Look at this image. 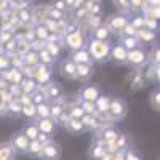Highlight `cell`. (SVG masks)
Instances as JSON below:
<instances>
[{
    "label": "cell",
    "instance_id": "21",
    "mask_svg": "<svg viewBox=\"0 0 160 160\" xmlns=\"http://www.w3.org/2000/svg\"><path fill=\"white\" fill-rule=\"evenodd\" d=\"M35 112H37V117H40V118L50 117V104H47V102L37 104V106H35Z\"/></svg>",
    "mask_w": 160,
    "mask_h": 160
},
{
    "label": "cell",
    "instance_id": "6",
    "mask_svg": "<svg viewBox=\"0 0 160 160\" xmlns=\"http://www.w3.org/2000/svg\"><path fill=\"white\" fill-rule=\"evenodd\" d=\"M35 123H37L40 133H45V135H50V136H51V133H55V130H56V120L51 118V117L40 118Z\"/></svg>",
    "mask_w": 160,
    "mask_h": 160
},
{
    "label": "cell",
    "instance_id": "18",
    "mask_svg": "<svg viewBox=\"0 0 160 160\" xmlns=\"http://www.w3.org/2000/svg\"><path fill=\"white\" fill-rule=\"evenodd\" d=\"M80 122L83 123L85 130H90V128H98V120L93 114H83L82 118H80Z\"/></svg>",
    "mask_w": 160,
    "mask_h": 160
},
{
    "label": "cell",
    "instance_id": "22",
    "mask_svg": "<svg viewBox=\"0 0 160 160\" xmlns=\"http://www.w3.org/2000/svg\"><path fill=\"white\" fill-rule=\"evenodd\" d=\"M40 149H42V144L38 142V139H32V141H29L28 154H31V155L37 157V155H38V152H40Z\"/></svg>",
    "mask_w": 160,
    "mask_h": 160
},
{
    "label": "cell",
    "instance_id": "11",
    "mask_svg": "<svg viewBox=\"0 0 160 160\" xmlns=\"http://www.w3.org/2000/svg\"><path fill=\"white\" fill-rule=\"evenodd\" d=\"M22 135L28 138L29 141H32V139H37V136H38V127H37V123L35 122H29V123H26L24 127H22Z\"/></svg>",
    "mask_w": 160,
    "mask_h": 160
},
{
    "label": "cell",
    "instance_id": "12",
    "mask_svg": "<svg viewBox=\"0 0 160 160\" xmlns=\"http://www.w3.org/2000/svg\"><path fill=\"white\" fill-rule=\"evenodd\" d=\"M64 128L68 130L69 133H72V135H77V133H80V131L85 130L83 123L80 122V118H69L68 122L64 123Z\"/></svg>",
    "mask_w": 160,
    "mask_h": 160
},
{
    "label": "cell",
    "instance_id": "29",
    "mask_svg": "<svg viewBox=\"0 0 160 160\" xmlns=\"http://www.w3.org/2000/svg\"><path fill=\"white\" fill-rule=\"evenodd\" d=\"M152 62H154V66L158 64V50L157 48H154V51H152Z\"/></svg>",
    "mask_w": 160,
    "mask_h": 160
},
{
    "label": "cell",
    "instance_id": "9",
    "mask_svg": "<svg viewBox=\"0 0 160 160\" xmlns=\"http://www.w3.org/2000/svg\"><path fill=\"white\" fill-rule=\"evenodd\" d=\"M108 51H109V48H108L106 43H95V47L91 45V55H93V58L98 59V61L108 59Z\"/></svg>",
    "mask_w": 160,
    "mask_h": 160
},
{
    "label": "cell",
    "instance_id": "20",
    "mask_svg": "<svg viewBox=\"0 0 160 160\" xmlns=\"http://www.w3.org/2000/svg\"><path fill=\"white\" fill-rule=\"evenodd\" d=\"M21 114H22L24 117L35 118V117H37V112H35V104H34V102H29V104L21 106Z\"/></svg>",
    "mask_w": 160,
    "mask_h": 160
},
{
    "label": "cell",
    "instance_id": "24",
    "mask_svg": "<svg viewBox=\"0 0 160 160\" xmlns=\"http://www.w3.org/2000/svg\"><path fill=\"white\" fill-rule=\"evenodd\" d=\"M5 108H7V111L11 112V114H21V104H19L16 99H11L8 104H5Z\"/></svg>",
    "mask_w": 160,
    "mask_h": 160
},
{
    "label": "cell",
    "instance_id": "15",
    "mask_svg": "<svg viewBox=\"0 0 160 160\" xmlns=\"http://www.w3.org/2000/svg\"><path fill=\"white\" fill-rule=\"evenodd\" d=\"M109 106H111V96H102V95H99L98 99L95 101V109H96L98 112H108Z\"/></svg>",
    "mask_w": 160,
    "mask_h": 160
},
{
    "label": "cell",
    "instance_id": "30",
    "mask_svg": "<svg viewBox=\"0 0 160 160\" xmlns=\"http://www.w3.org/2000/svg\"><path fill=\"white\" fill-rule=\"evenodd\" d=\"M98 160H112V154H109V152H106L104 155H101Z\"/></svg>",
    "mask_w": 160,
    "mask_h": 160
},
{
    "label": "cell",
    "instance_id": "16",
    "mask_svg": "<svg viewBox=\"0 0 160 160\" xmlns=\"http://www.w3.org/2000/svg\"><path fill=\"white\" fill-rule=\"evenodd\" d=\"M106 154V144L101 141V139H98L96 141V144L95 146H93L91 144V149H90V155L93 157V158H95V160H98L101 155H104Z\"/></svg>",
    "mask_w": 160,
    "mask_h": 160
},
{
    "label": "cell",
    "instance_id": "17",
    "mask_svg": "<svg viewBox=\"0 0 160 160\" xmlns=\"http://www.w3.org/2000/svg\"><path fill=\"white\" fill-rule=\"evenodd\" d=\"M19 87H21V91L24 93V95H31V93H34L37 90V83L34 82L32 78H24L19 82Z\"/></svg>",
    "mask_w": 160,
    "mask_h": 160
},
{
    "label": "cell",
    "instance_id": "26",
    "mask_svg": "<svg viewBox=\"0 0 160 160\" xmlns=\"http://www.w3.org/2000/svg\"><path fill=\"white\" fill-rule=\"evenodd\" d=\"M125 160H142V158H141V155L138 152H135L133 149L127 148L125 149Z\"/></svg>",
    "mask_w": 160,
    "mask_h": 160
},
{
    "label": "cell",
    "instance_id": "8",
    "mask_svg": "<svg viewBox=\"0 0 160 160\" xmlns=\"http://www.w3.org/2000/svg\"><path fill=\"white\" fill-rule=\"evenodd\" d=\"M127 61L131 64V66H136V68H139V66H142L146 62V53L144 51H139V50H135L127 55Z\"/></svg>",
    "mask_w": 160,
    "mask_h": 160
},
{
    "label": "cell",
    "instance_id": "19",
    "mask_svg": "<svg viewBox=\"0 0 160 160\" xmlns=\"http://www.w3.org/2000/svg\"><path fill=\"white\" fill-rule=\"evenodd\" d=\"M5 80L7 82H11V83H19L22 80V74H21V71H7Z\"/></svg>",
    "mask_w": 160,
    "mask_h": 160
},
{
    "label": "cell",
    "instance_id": "2",
    "mask_svg": "<svg viewBox=\"0 0 160 160\" xmlns=\"http://www.w3.org/2000/svg\"><path fill=\"white\" fill-rule=\"evenodd\" d=\"M108 114L111 115V118L114 122L123 118L125 114H127V102L122 98H111V106L108 109Z\"/></svg>",
    "mask_w": 160,
    "mask_h": 160
},
{
    "label": "cell",
    "instance_id": "28",
    "mask_svg": "<svg viewBox=\"0 0 160 160\" xmlns=\"http://www.w3.org/2000/svg\"><path fill=\"white\" fill-rule=\"evenodd\" d=\"M112 160H125V151H117L112 154Z\"/></svg>",
    "mask_w": 160,
    "mask_h": 160
},
{
    "label": "cell",
    "instance_id": "5",
    "mask_svg": "<svg viewBox=\"0 0 160 160\" xmlns=\"http://www.w3.org/2000/svg\"><path fill=\"white\" fill-rule=\"evenodd\" d=\"M43 96L45 99H51V101H56L59 98H62V87L59 83L55 82H50L43 87Z\"/></svg>",
    "mask_w": 160,
    "mask_h": 160
},
{
    "label": "cell",
    "instance_id": "31",
    "mask_svg": "<svg viewBox=\"0 0 160 160\" xmlns=\"http://www.w3.org/2000/svg\"><path fill=\"white\" fill-rule=\"evenodd\" d=\"M43 62H50V56L48 55H43V59H42Z\"/></svg>",
    "mask_w": 160,
    "mask_h": 160
},
{
    "label": "cell",
    "instance_id": "4",
    "mask_svg": "<svg viewBox=\"0 0 160 160\" xmlns=\"http://www.w3.org/2000/svg\"><path fill=\"white\" fill-rule=\"evenodd\" d=\"M10 144H11V148L15 149V152H28L29 139L26 138L22 133H15L10 139Z\"/></svg>",
    "mask_w": 160,
    "mask_h": 160
},
{
    "label": "cell",
    "instance_id": "10",
    "mask_svg": "<svg viewBox=\"0 0 160 160\" xmlns=\"http://www.w3.org/2000/svg\"><path fill=\"white\" fill-rule=\"evenodd\" d=\"M118 135H120V133H118L115 128H112V127H106V128L102 130V133H101L99 139H101L104 144H112V142H115V139H117Z\"/></svg>",
    "mask_w": 160,
    "mask_h": 160
},
{
    "label": "cell",
    "instance_id": "1",
    "mask_svg": "<svg viewBox=\"0 0 160 160\" xmlns=\"http://www.w3.org/2000/svg\"><path fill=\"white\" fill-rule=\"evenodd\" d=\"M37 157L42 158V160H59L61 158V148H59V144L55 142V141H51L48 144H43Z\"/></svg>",
    "mask_w": 160,
    "mask_h": 160
},
{
    "label": "cell",
    "instance_id": "27",
    "mask_svg": "<svg viewBox=\"0 0 160 160\" xmlns=\"http://www.w3.org/2000/svg\"><path fill=\"white\" fill-rule=\"evenodd\" d=\"M160 98H158V90L152 91V95H151V106H152V109L154 111H158V106H160Z\"/></svg>",
    "mask_w": 160,
    "mask_h": 160
},
{
    "label": "cell",
    "instance_id": "13",
    "mask_svg": "<svg viewBox=\"0 0 160 160\" xmlns=\"http://www.w3.org/2000/svg\"><path fill=\"white\" fill-rule=\"evenodd\" d=\"M93 75V69L90 64H78L77 66V72H75V78L78 80H88L90 77Z\"/></svg>",
    "mask_w": 160,
    "mask_h": 160
},
{
    "label": "cell",
    "instance_id": "25",
    "mask_svg": "<svg viewBox=\"0 0 160 160\" xmlns=\"http://www.w3.org/2000/svg\"><path fill=\"white\" fill-rule=\"evenodd\" d=\"M74 62H78V64H90V59H88V55H85V53H75L74 55Z\"/></svg>",
    "mask_w": 160,
    "mask_h": 160
},
{
    "label": "cell",
    "instance_id": "14",
    "mask_svg": "<svg viewBox=\"0 0 160 160\" xmlns=\"http://www.w3.org/2000/svg\"><path fill=\"white\" fill-rule=\"evenodd\" d=\"M15 149L11 148L10 142H2L0 144V160H13L15 158Z\"/></svg>",
    "mask_w": 160,
    "mask_h": 160
},
{
    "label": "cell",
    "instance_id": "3",
    "mask_svg": "<svg viewBox=\"0 0 160 160\" xmlns=\"http://www.w3.org/2000/svg\"><path fill=\"white\" fill-rule=\"evenodd\" d=\"M99 95H101V91L96 85H83L78 91V98L87 102H95Z\"/></svg>",
    "mask_w": 160,
    "mask_h": 160
},
{
    "label": "cell",
    "instance_id": "7",
    "mask_svg": "<svg viewBox=\"0 0 160 160\" xmlns=\"http://www.w3.org/2000/svg\"><path fill=\"white\" fill-rule=\"evenodd\" d=\"M59 72L62 77L66 78H75V72H77V64L72 61V59H64L61 62V68H59Z\"/></svg>",
    "mask_w": 160,
    "mask_h": 160
},
{
    "label": "cell",
    "instance_id": "23",
    "mask_svg": "<svg viewBox=\"0 0 160 160\" xmlns=\"http://www.w3.org/2000/svg\"><path fill=\"white\" fill-rule=\"evenodd\" d=\"M112 58H114V61H115L117 64H122V62H125V61H127V53H125L122 48H115V50H114Z\"/></svg>",
    "mask_w": 160,
    "mask_h": 160
}]
</instances>
